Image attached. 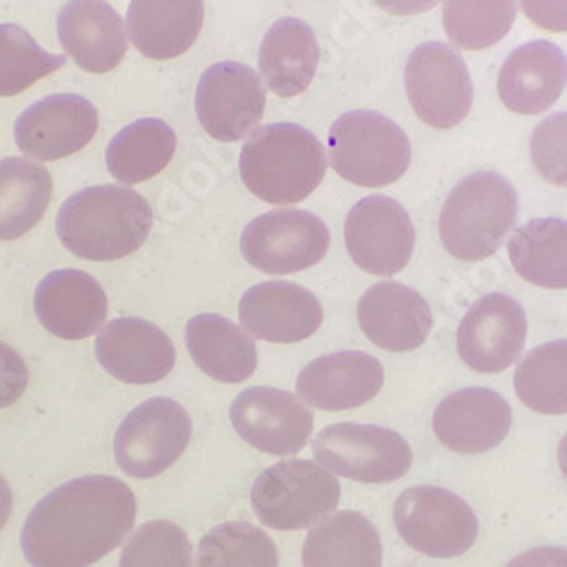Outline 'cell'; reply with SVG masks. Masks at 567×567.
<instances>
[{
    "mask_svg": "<svg viewBox=\"0 0 567 567\" xmlns=\"http://www.w3.org/2000/svg\"><path fill=\"white\" fill-rule=\"evenodd\" d=\"M264 112L266 89L250 66L220 62L203 73L196 91V114L212 138L234 144L255 134Z\"/></svg>",
    "mask_w": 567,
    "mask_h": 567,
    "instance_id": "7c38bea8",
    "label": "cell"
},
{
    "mask_svg": "<svg viewBox=\"0 0 567 567\" xmlns=\"http://www.w3.org/2000/svg\"><path fill=\"white\" fill-rule=\"evenodd\" d=\"M153 209L130 186L99 184L73 194L58 214L62 246L86 261H116L148 241Z\"/></svg>",
    "mask_w": 567,
    "mask_h": 567,
    "instance_id": "7a4b0ae2",
    "label": "cell"
},
{
    "mask_svg": "<svg viewBox=\"0 0 567 567\" xmlns=\"http://www.w3.org/2000/svg\"><path fill=\"white\" fill-rule=\"evenodd\" d=\"M320 300L300 284L261 281L239 302V320L252 339L266 343H300L322 324Z\"/></svg>",
    "mask_w": 567,
    "mask_h": 567,
    "instance_id": "ac0fdd59",
    "label": "cell"
},
{
    "mask_svg": "<svg viewBox=\"0 0 567 567\" xmlns=\"http://www.w3.org/2000/svg\"><path fill=\"white\" fill-rule=\"evenodd\" d=\"M384 386L382 361L365 352H334L307 363L298 374V395L322 411H346L368 404Z\"/></svg>",
    "mask_w": 567,
    "mask_h": 567,
    "instance_id": "7402d4cb",
    "label": "cell"
},
{
    "mask_svg": "<svg viewBox=\"0 0 567 567\" xmlns=\"http://www.w3.org/2000/svg\"><path fill=\"white\" fill-rule=\"evenodd\" d=\"M374 3L393 17H415L422 12H430L441 3V0H374Z\"/></svg>",
    "mask_w": 567,
    "mask_h": 567,
    "instance_id": "60d3db41",
    "label": "cell"
},
{
    "mask_svg": "<svg viewBox=\"0 0 567 567\" xmlns=\"http://www.w3.org/2000/svg\"><path fill=\"white\" fill-rule=\"evenodd\" d=\"M177 151V136L162 118H141L123 127L107 146V171L121 184H138L159 175Z\"/></svg>",
    "mask_w": 567,
    "mask_h": 567,
    "instance_id": "4dcf8cb0",
    "label": "cell"
},
{
    "mask_svg": "<svg viewBox=\"0 0 567 567\" xmlns=\"http://www.w3.org/2000/svg\"><path fill=\"white\" fill-rule=\"evenodd\" d=\"M10 515H12V488L8 480L0 475V532L6 529Z\"/></svg>",
    "mask_w": 567,
    "mask_h": 567,
    "instance_id": "b9f144b4",
    "label": "cell"
},
{
    "mask_svg": "<svg viewBox=\"0 0 567 567\" xmlns=\"http://www.w3.org/2000/svg\"><path fill=\"white\" fill-rule=\"evenodd\" d=\"M196 567H279V554L255 525L223 523L200 540Z\"/></svg>",
    "mask_w": 567,
    "mask_h": 567,
    "instance_id": "e575fe53",
    "label": "cell"
},
{
    "mask_svg": "<svg viewBox=\"0 0 567 567\" xmlns=\"http://www.w3.org/2000/svg\"><path fill=\"white\" fill-rule=\"evenodd\" d=\"M136 519L127 484L91 475L62 484L30 511L21 549L32 567H91L121 547Z\"/></svg>",
    "mask_w": 567,
    "mask_h": 567,
    "instance_id": "6da1fadb",
    "label": "cell"
},
{
    "mask_svg": "<svg viewBox=\"0 0 567 567\" xmlns=\"http://www.w3.org/2000/svg\"><path fill=\"white\" fill-rule=\"evenodd\" d=\"M194 422L186 409L171 398H153L138 404L114 436V456L127 477H159L184 454L192 441Z\"/></svg>",
    "mask_w": 567,
    "mask_h": 567,
    "instance_id": "9c48e42d",
    "label": "cell"
},
{
    "mask_svg": "<svg viewBox=\"0 0 567 567\" xmlns=\"http://www.w3.org/2000/svg\"><path fill=\"white\" fill-rule=\"evenodd\" d=\"M525 17L549 32H567V0H519Z\"/></svg>",
    "mask_w": 567,
    "mask_h": 567,
    "instance_id": "f35d334b",
    "label": "cell"
},
{
    "mask_svg": "<svg viewBox=\"0 0 567 567\" xmlns=\"http://www.w3.org/2000/svg\"><path fill=\"white\" fill-rule=\"evenodd\" d=\"M506 567H567L565 547H534L508 560Z\"/></svg>",
    "mask_w": 567,
    "mask_h": 567,
    "instance_id": "ab89813d",
    "label": "cell"
},
{
    "mask_svg": "<svg viewBox=\"0 0 567 567\" xmlns=\"http://www.w3.org/2000/svg\"><path fill=\"white\" fill-rule=\"evenodd\" d=\"M99 132V110L75 93L37 101L14 123V141L37 162H58L84 151Z\"/></svg>",
    "mask_w": 567,
    "mask_h": 567,
    "instance_id": "2e32d148",
    "label": "cell"
},
{
    "mask_svg": "<svg viewBox=\"0 0 567 567\" xmlns=\"http://www.w3.org/2000/svg\"><path fill=\"white\" fill-rule=\"evenodd\" d=\"M511 424V404L491 389H461L434 411L436 439L456 454H486L499 447Z\"/></svg>",
    "mask_w": 567,
    "mask_h": 567,
    "instance_id": "44dd1931",
    "label": "cell"
},
{
    "mask_svg": "<svg viewBox=\"0 0 567 567\" xmlns=\"http://www.w3.org/2000/svg\"><path fill=\"white\" fill-rule=\"evenodd\" d=\"M118 567H194V547L179 525L153 519L130 536Z\"/></svg>",
    "mask_w": 567,
    "mask_h": 567,
    "instance_id": "d590c367",
    "label": "cell"
},
{
    "mask_svg": "<svg viewBox=\"0 0 567 567\" xmlns=\"http://www.w3.org/2000/svg\"><path fill=\"white\" fill-rule=\"evenodd\" d=\"M318 62V37L302 19H279L261 41L259 71L275 96H300L313 82Z\"/></svg>",
    "mask_w": 567,
    "mask_h": 567,
    "instance_id": "4316f807",
    "label": "cell"
},
{
    "mask_svg": "<svg viewBox=\"0 0 567 567\" xmlns=\"http://www.w3.org/2000/svg\"><path fill=\"white\" fill-rule=\"evenodd\" d=\"M332 244L322 218L305 209H275L241 234L244 259L268 275H291L318 266Z\"/></svg>",
    "mask_w": 567,
    "mask_h": 567,
    "instance_id": "8fae6325",
    "label": "cell"
},
{
    "mask_svg": "<svg viewBox=\"0 0 567 567\" xmlns=\"http://www.w3.org/2000/svg\"><path fill=\"white\" fill-rule=\"evenodd\" d=\"M515 395L543 415L567 413V341H549L532 350L515 368Z\"/></svg>",
    "mask_w": 567,
    "mask_h": 567,
    "instance_id": "1f68e13d",
    "label": "cell"
},
{
    "mask_svg": "<svg viewBox=\"0 0 567 567\" xmlns=\"http://www.w3.org/2000/svg\"><path fill=\"white\" fill-rule=\"evenodd\" d=\"M229 420L248 445L272 456H293L311 439L313 413L293 393L272 386L244 391L229 406Z\"/></svg>",
    "mask_w": 567,
    "mask_h": 567,
    "instance_id": "9a60e30c",
    "label": "cell"
},
{
    "mask_svg": "<svg viewBox=\"0 0 567 567\" xmlns=\"http://www.w3.org/2000/svg\"><path fill=\"white\" fill-rule=\"evenodd\" d=\"M30 382V372L23 357L8 343L0 341V409L17 404Z\"/></svg>",
    "mask_w": 567,
    "mask_h": 567,
    "instance_id": "74e56055",
    "label": "cell"
},
{
    "mask_svg": "<svg viewBox=\"0 0 567 567\" xmlns=\"http://www.w3.org/2000/svg\"><path fill=\"white\" fill-rule=\"evenodd\" d=\"M329 164L348 182L380 188L398 182L411 164L406 132L380 112H348L329 130Z\"/></svg>",
    "mask_w": 567,
    "mask_h": 567,
    "instance_id": "8992f818",
    "label": "cell"
},
{
    "mask_svg": "<svg viewBox=\"0 0 567 567\" xmlns=\"http://www.w3.org/2000/svg\"><path fill=\"white\" fill-rule=\"evenodd\" d=\"M517 0H445L443 25L461 51H486L513 28Z\"/></svg>",
    "mask_w": 567,
    "mask_h": 567,
    "instance_id": "d6a6232c",
    "label": "cell"
},
{
    "mask_svg": "<svg viewBox=\"0 0 567 567\" xmlns=\"http://www.w3.org/2000/svg\"><path fill=\"white\" fill-rule=\"evenodd\" d=\"M513 270L540 289H567V220L534 218L519 225L508 241Z\"/></svg>",
    "mask_w": 567,
    "mask_h": 567,
    "instance_id": "f546056e",
    "label": "cell"
},
{
    "mask_svg": "<svg viewBox=\"0 0 567 567\" xmlns=\"http://www.w3.org/2000/svg\"><path fill=\"white\" fill-rule=\"evenodd\" d=\"M58 37L66 58L86 73H110L127 53V30L105 0H69L58 17Z\"/></svg>",
    "mask_w": 567,
    "mask_h": 567,
    "instance_id": "603a6c76",
    "label": "cell"
},
{
    "mask_svg": "<svg viewBox=\"0 0 567 567\" xmlns=\"http://www.w3.org/2000/svg\"><path fill=\"white\" fill-rule=\"evenodd\" d=\"M404 84L415 116L436 130L463 123L475 101L465 60L441 41L422 43L409 55Z\"/></svg>",
    "mask_w": 567,
    "mask_h": 567,
    "instance_id": "30bf717a",
    "label": "cell"
},
{
    "mask_svg": "<svg viewBox=\"0 0 567 567\" xmlns=\"http://www.w3.org/2000/svg\"><path fill=\"white\" fill-rule=\"evenodd\" d=\"M400 538L432 558L463 556L480 536V519L472 506L447 488L413 486L393 504Z\"/></svg>",
    "mask_w": 567,
    "mask_h": 567,
    "instance_id": "52a82bcc",
    "label": "cell"
},
{
    "mask_svg": "<svg viewBox=\"0 0 567 567\" xmlns=\"http://www.w3.org/2000/svg\"><path fill=\"white\" fill-rule=\"evenodd\" d=\"M34 313L45 332L64 341H82L101 332L110 300L96 277L78 268H62L39 281Z\"/></svg>",
    "mask_w": 567,
    "mask_h": 567,
    "instance_id": "e0dca14e",
    "label": "cell"
},
{
    "mask_svg": "<svg viewBox=\"0 0 567 567\" xmlns=\"http://www.w3.org/2000/svg\"><path fill=\"white\" fill-rule=\"evenodd\" d=\"M529 334L527 313L504 293L480 298L463 316L456 332L461 361L484 374L504 372L523 354Z\"/></svg>",
    "mask_w": 567,
    "mask_h": 567,
    "instance_id": "5bb4252c",
    "label": "cell"
},
{
    "mask_svg": "<svg viewBox=\"0 0 567 567\" xmlns=\"http://www.w3.org/2000/svg\"><path fill=\"white\" fill-rule=\"evenodd\" d=\"M567 86V58L551 41H529L515 49L499 69L497 93L513 114L547 112Z\"/></svg>",
    "mask_w": 567,
    "mask_h": 567,
    "instance_id": "cb8c5ba5",
    "label": "cell"
},
{
    "mask_svg": "<svg viewBox=\"0 0 567 567\" xmlns=\"http://www.w3.org/2000/svg\"><path fill=\"white\" fill-rule=\"evenodd\" d=\"M357 318L365 339L389 352L417 350L434 327L427 300L398 281L370 287L357 305Z\"/></svg>",
    "mask_w": 567,
    "mask_h": 567,
    "instance_id": "ffe728a7",
    "label": "cell"
},
{
    "mask_svg": "<svg viewBox=\"0 0 567 567\" xmlns=\"http://www.w3.org/2000/svg\"><path fill=\"white\" fill-rule=\"evenodd\" d=\"M66 66V55L45 53L28 30L0 25V99L19 96L39 80Z\"/></svg>",
    "mask_w": 567,
    "mask_h": 567,
    "instance_id": "836d02e7",
    "label": "cell"
},
{
    "mask_svg": "<svg viewBox=\"0 0 567 567\" xmlns=\"http://www.w3.org/2000/svg\"><path fill=\"white\" fill-rule=\"evenodd\" d=\"M101 365L123 384H157L175 368V346L157 324L144 318L110 320L96 339Z\"/></svg>",
    "mask_w": 567,
    "mask_h": 567,
    "instance_id": "d6986e66",
    "label": "cell"
},
{
    "mask_svg": "<svg viewBox=\"0 0 567 567\" xmlns=\"http://www.w3.org/2000/svg\"><path fill=\"white\" fill-rule=\"evenodd\" d=\"M53 198V177L25 157L0 159V241H17L37 227Z\"/></svg>",
    "mask_w": 567,
    "mask_h": 567,
    "instance_id": "f1b7e54d",
    "label": "cell"
},
{
    "mask_svg": "<svg viewBox=\"0 0 567 567\" xmlns=\"http://www.w3.org/2000/svg\"><path fill=\"white\" fill-rule=\"evenodd\" d=\"M382 538L363 513H332L305 538V567H382Z\"/></svg>",
    "mask_w": 567,
    "mask_h": 567,
    "instance_id": "83f0119b",
    "label": "cell"
},
{
    "mask_svg": "<svg viewBox=\"0 0 567 567\" xmlns=\"http://www.w3.org/2000/svg\"><path fill=\"white\" fill-rule=\"evenodd\" d=\"M529 153L534 168L545 182L567 188V112L551 114L536 125Z\"/></svg>",
    "mask_w": 567,
    "mask_h": 567,
    "instance_id": "8d00e7d4",
    "label": "cell"
},
{
    "mask_svg": "<svg viewBox=\"0 0 567 567\" xmlns=\"http://www.w3.org/2000/svg\"><path fill=\"white\" fill-rule=\"evenodd\" d=\"M186 350L194 363L220 384L250 380L259 363L255 339L216 313H200L186 322Z\"/></svg>",
    "mask_w": 567,
    "mask_h": 567,
    "instance_id": "484cf974",
    "label": "cell"
},
{
    "mask_svg": "<svg viewBox=\"0 0 567 567\" xmlns=\"http://www.w3.org/2000/svg\"><path fill=\"white\" fill-rule=\"evenodd\" d=\"M558 465H560L563 477L567 480V434H565L563 441L558 443Z\"/></svg>",
    "mask_w": 567,
    "mask_h": 567,
    "instance_id": "7bdbcfd3",
    "label": "cell"
},
{
    "mask_svg": "<svg viewBox=\"0 0 567 567\" xmlns=\"http://www.w3.org/2000/svg\"><path fill=\"white\" fill-rule=\"evenodd\" d=\"M205 0H132L125 30L134 49L148 60H175L198 41Z\"/></svg>",
    "mask_w": 567,
    "mask_h": 567,
    "instance_id": "d4e9b609",
    "label": "cell"
},
{
    "mask_svg": "<svg viewBox=\"0 0 567 567\" xmlns=\"http://www.w3.org/2000/svg\"><path fill=\"white\" fill-rule=\"evenodd\" d=\"M311 447L327 472L359 484L398 482L413 465L406 439L374 424H332L313 439Z\"/></svg>",
    "mask_w": 567,
    "mask_h": 567,
    "instance_id": "ba28073f",
    "label": "cell"
},
{
    "mask_svg": "<svg viewBox=\"0 0 567 567\" xmlns=\"http://www.w3.org/2000/svg\"><path fill=\"white\" fill-rule=\"evenodd\" d=\"M250 502L264 527L298 532L316 527L337 511L341 484L316 461H279L255 480Z\"/></svg>",
    "mask_w": 567,
    "mask_h": 567,
    "instance_id": "5b68a950",
    "label": "cell"
},
{
    "mask_svg": "<svg viewBox=\"0 0 567 567\" xmlns=\"http://www.w3.org/2000/svg\"><path fill=\"white\" fill-rule=\"evenodd\" d=\"M239 171L248 192L259 200L296 205L320 186L327 173V153L307 127L270 123L246 141Z\"/></svg>",
    "mask_w": 567,
    "mask_h": 567,
    "instance_id": "3957f363",
    "label": "cell"
},
{
    "mask_svg": "<svg viewBox=\"0 0 567 567\" xmlns=\"http://www.w3.org/2000/svg\"><path fill=\"white\" fill-rule=\"evenodd\" d=\"M343 236L352 261L377 277H393L404 270L415 250L411 216L386 196L359 200L346 218Z\"/></svg>",
    "mask_w": 567,
    "mask_h": 567,
    "instance_id": "4fadbf2b",
    "label": "cell"
},
{
    "mask_svg": "<svg viewBox=\"0 0 567 567\" xmlns=\"http://www.w3.org/2000/svg\"><path fill=\"white\" fill-rule=\"evenodd\" d=\"M517 220V194L513 184L495 171H477L463 177L441 212V241L461 261L493 257Z\"/></svg>",
    "mask_w": 567,
    "mask_h": 567,
    "instance_id": "277c9868",
    "label": "cell"
}]
</instances>
